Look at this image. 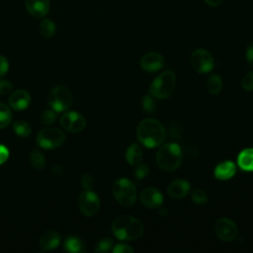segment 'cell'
Segmentation results:
<instances>
[{
  "instance_id": "cell-12",
  "label": "cell",
  "mask_w": 253,
  "mask_h": 253,
  "mask_svg": "<svg viewBox=\"0 0 253 253\" xmlns=\"http://www.w3.org/2000/svg\"><path fill=\"white\" fill-rule=\"evenodd\" d=\"M140 202L143 206L149 209L158 208L163 203V195L162 193L154 187H148L141 191L139 196Z\"/></svg>"
},
{
  "instance_id": "cell-3",
  "label": "cell",
  "mask_w": 253,
  "mask_h": 253,
  "mask_svg": "<svg viewBox=\"0 0 253 253\" xmlns=\"http://www.w3.org/2000/svg\"><path fill=\"white\" fill-rule=\"evenodd\" d=\"M183 155L181 147L174 142L163 144L156 153V163L164 171H174L182 163Z\"/></svg>"
},
{
  "instance_id": "cell-38",
  "label": "cell",
  "mask_w": 253,
  "mask_h": 253,
  "mask_svg": "<svg viewBox=\"0 0 253 253\" xmlns=\"http://www.w3.org/2000/svg\"><path fill=\"white\" fill-rule=\"evenodd\" d=\"M246 59H247V62L253 66V42H251L248 46H247V49H246Z\"/></svg>"
},
{
  "instance_id": "cell-16",
  "label": "cell",
  "mask_w": 253,
  "mask_h": 253,
  "mask_svg": "<svg viewBox=\"0 0 253 253\" xmlns=\"http://www.w3.org/2000/svg\"><path fill=\"white\" fill-rule=\"evenodd\" d=\"M191 185L188 181L176 179L167 186V193L173 199H182L189 193Z\"/></svg>"
},
{
  "instance_id": "cell-34",
  "label": "cell",
  "mask_w": 253,
  "mask_h": 253,
  "mask_svg": "<svg viewBox=\"0 0 253 253\" xmlns=\"http://www.w3.org/2000/svg\"><path fill=\"white\" fill-rule=\"evenodd\" d=\"M113 252L114 253H130V252H133V249L127 244L119 243L115 245V247L113 248Z\"/></svg>"
},
{
  "instance_id": "cell-14",
  "label": "cell",
  "mask_w": 253,
  "mask_h": 253,
  "mask_svg": "<svg viewBox=\"0 0 253 253\" xmlns=\"http://www.w3.org/2000/svg\"><path fill=\"white\" fill-rule=\"evenodd\" d=\"M28 13L35 18H43L49 11V0H25Z\"/></svg>"
},
{
  "instance_id": "cell-40",
  "label": "cell",
  "mask_w": 253,
  "mask_h": 253,
  "mask_svg": "<svg viewBox=\"0 0 253 253\" xmlns=\"http://www.w3.org/2000/svg\"><path fill=\"white\" fill-rule=\"evenodd\" d=\"M53 171H54L56 174H60V173L62 172V169H61L58 165H56V166L54 165V166H53Z\"/></svg>"
},
{
  "instance_id": "cell-26",
  "label": "cell",
  "mask_w": 253,
  "mask_h": 253,
  "mask_svg": "<svg viewBox=\"0 0 253 253\" xmlns=\"http://www.w3.org/2000/svg\"><path fill=\"white\" fill-rule=\"evenodd\" d=\"M12 120V112L10 108L3 104L0 103V129L4 128L7 126Z\"/></svg>"
},
{
  "instance_id": "cell-9",
  "label": "cell",
  "mask_w": 253,
  "mask_h": 253,
  "mask_svg": "<svg viewBox=\"0 0 253 253\" xmlns=\"http://www.w3.org/2000/svg\"><path fill=\"white\" fill-rule=\"evenodd\" d=\"M191 65L199 73H208L212 70L214 60L211 53L204 48L196 49L191 55Z\"/></svg>"
},
{
  "instance_id": "cell-5",
  "label": "cell",
  "mask_w": 253,
  "mask_h": 253,
  "mask_svg": "<svg viewBox=\"0 0 253 253\" xmlns=\"http://www.w3.org/2000/svg\"><path fill=\"white\" fill-rule=\"evenodd\" d=\"M112 193L115 199L125 207H131L136 201L135 185L126 178H121L115 181L112 186Z\"/></svg>"
},
{
  "instance_id": "cell-36",
  "label": "cell",
  "mask_w": 253,
  "mask_h": 253,
  "mask_svg": "<svg viewBox=\"0 0 253 253\" xmlns=\"http://www.w3.org/2000/svg\"><path fill=\"white\" fill-rule=\"evenodd\" d=\"M8 69H9L8 59L5 56L0 55V78L7 73Z\"/></svg>"
},
{
  "instance_id": "cell-6",
  "label": "cell",
  "mask_w": 253,
  "mask_h": 253,
  "mask_svg": "<svg viewBox=\"0 0 253 253\" xmlns=\"http://www.w3.org/2000/svg\"><path fill=\"white\" fill-rule=\"evenodd\" d=\"M73 101L72 94L65 86H56L47 96V103L55 112H63L69 109Z\"/></svg>"
},
{
  "instance_id": "cell-33",
  "label": "cell",
  "mask_w": 253,
  "mask_h": 253,
  "mask_svg": "<svg viewBox=\"0 0 253 253\" xmlns=\"http://www.w3.org/2000/svg\"><path fill=\"white\" fill-rule=\"evenodd\" d=\"M80 183L82 185V187L86 190H91L93 188V185H94V180L93 178L91 177V175L89 174H83L81 177H80Z\"/></svg>"
},
{
  "instance_id": "cell-32",
  "label": "cell",
  "mask_w": 253,
  "mask_h": 253,
  "mask_svg": "<svg viewBox=\"0 0 253 253\" xmlns=\"http://www.w3.org/2000/svg\"><path fill=\"white\" fill-rule=\"evenodd\" d=\"M241 85L243 89L247 91H252L253 90V71L248 72L242 79Z\"/></svg>"
},
{
  "instance_id": "cell-15",
  "label": "cell",
  "mask_w": 253,
  "mask_h": 253,
  "mask_svg": "<svg viewBox=\"0 0 253 253\" xmlns=\"http://www.w3.org/2000/svg\"><path fill=\"white\" fill-rule=\"evenodd\" d=\"M31 103V96L25 90H17L9 97V105L15 111H23Z\"/></svg>"
},
{
  "instance_id": "cell-31",
  "label": "cell",
  "mask_w": 253,
  "mask_h": 253,
  "mask_svg": "<svg viewBox=\"0 0 253 253\" xmlns=\"http://www.w3.org/2000/svg\"><path fill=\"white\" fill-rule=\"evenodd\" d=\"M142 108L145 112L151 113L153 112L155 106H154V101L150 95H145L142 98Z\"/></svg>"
},
{
  "instance_id": "cell-22",
  "label": "cell",
  "mask_w": 253,
  "mask_h": 253,
  "mask_svg": "<svg viewBox=\"0 0 253 253\" xmlns=\"http://www.w3.org/2000/svg\"><path fill=\"white\" fill-rule=\"evenodd\" d=\"M208 92L211 95H216L222 89V79L217 74H212L208 78L207 81Z\"/></svg>"
},
{
  "instance_id": "cell-19",
  "label": "cell",
  "mask_w": 253,
  "mask_h": 253,
  "mask_svg": "<svg viewBox=\"0 0 253 253\" xmlns=\"http://www.w3.org/2000/svg\"><path fill=\"white\" fill-rule=\"evenodd\" d=\"M143 157V151L137 143H131L126 152V159L129 165L135 166L139 164Z\"/></svg>"
},
{
  "instance_id": "cell-2",
  "label": "cell",
  "mask_w": 253,
  "mask_h": 253,
  "mask_svg": "<svg viewBox=\"0 0 253 253\" xmlns=\"http://www.w3.org/2000/svg\"><path fill=\"white\" fill-rule=\"evenodd\" d=\"M112 231L120 240H135L143 233V224L131 215H120L112 223Z\"/></svg>"
},
{
  "instance_id": "cell-35",
  "label": "cell",
  "mask_w": 253,
  "mask_h": 253,
  "mask_svg": "<svg viewBox=\"0 0 253 253\" xmlns=\"http://www.w3.org/2000/svg\"><path fill=\"white\" fill-rule=\"evenodd\" d=\"M13 89L11 82L8 80H1L0 79V95H7Z\"/></svg>"
},
{
  "instance_id": "cell-21",
  "label": "cell",
  "mask_w": 253,
  "mask_h": 253,
  "mask_svg": "<svg viewBox=\"0 0 253 253\" xmlns=\"http://www.w3.org/2000/svg\"><path fill=\"white\" fill-rule=\"evenodd\" d=\"M83 242L77 236H68L63 244V248L67 252L78 253L83 251Z\"/></svg>"
},
{
  "instance_id": "cell-25",
  "label": "cell",
  "mask_w": 253,
  "mask_h": 253,
  "mask_svg": "<svg viewBox=\"0 0 253 253\" xmlns=\"http://www.w3.org/2000/svg\"><path fill=\"white\" fill-rule=\"evenodd\" d=\"M30 162L34 168L42 169L45 164V159L42 151L35 148L30 153Z\"/></svg>"
},
{
  "instance_id": "cell-29",
  "label": "cell",
  "mask_w": 253,
  "mask_h": 253,
  "mask_svg": "<svg viewBox=\"0 0 253 253\" xmlns=\"http://www.w3.org/2000/svg\"><path fill=\"white\" fill-rule=\"evenodd\" d=\"M112 245H113L112 239H110V238H103V239H101L99 241V243L97 244L95 250L97 252H107V251H109L111 249Z\"/></svg>"
},
{
  "instance_id": "cell-23",
  "label": "cell",
  "mask_w": 253,
  "mask_h": 253,
  "mask_svg": "<svg viewBox=\"0 0 253 253\" xmlns=\"http://www.w3.org/2000/svg\"><path fill=\"white\" fill-rule=\"evenodd\" d=\"M55 30H56L55 24L50 19H43L41 22L40 27H39L40 34L42 35V37H43L45 39L51 38L54 35Z\"/></svg>"
},
{
  "instance_id": "cell-13",
  "label": "cell",
  "mask_w": 253,
  "mask_h": 253,
  "mask_svg": "<svg viewBox=\"0 0 253 253\" xmlns=\"http://www.w3.org/2000/svg\"><path fill=\"white\" fill-rule=\"evenodd\" d=\"M164 65V58L158 52H148L140 59V66L144 71L156 72Z\"/></svg>"
},
{
  "instance_id": "cell-27",
  "label": "cell",
  "mask_w": 253,
  "mask_h": 253,
  "mask_svg": "<svg viewBox=\"0 0 253 253\" xmlns=\"http://www.w3.org/2000/svg\"><path fill=\"white\" fill-rule=\"evenodd\" d=\"M56 113L54 110H46L41 115V123L44 126H49L53 124L56 120Z\"/></svg>"
},
{
  "instance_id": "cell-39",
  "label": "cell",
  "mask_w": 253,
  "mask_h": 253,
  "mask_svg": "<svg viewBox=\"0 0 253 253\" xmlns=\"http://www.w3.org/2000/svg\"><path fill=\"white\" fill-rule=\"evenodd\" d=\"M209 6H211V7H216V6H219L223 0H204Z\"/></svg>"
},
{
  "instance_id": "cell-7",
  "label": "cell",
  "mask_w": 253,
  "mask_h": 253,
  "mask_svg": "<svg viewBox=\"0 0 253 253\" xmlns=\"http://www.w3.org/2000/svg\"><path fill=\"white\" fill-rule=\"evenodd\" d=\"M36 139L41 147L44 149H53L64 142L65 135L59 128L44 127L39 131Z\"/></svg>"
},
{
  "instance_id": "cell-30",
  "label": "cell",
  "mask_w": 253,
  "mask_h": 253,
  "mask_svg": "<svg viewBox=\"0 0 253 253\" xmlns=\"http://www.w3.org/2000/svg\"><path fill=\"white\" fill-rule=\"evenodd\" d=\"M149 172V169H148V166L146 164H137V166L135 167L134 169V177L138 180H141L143 179L144 177L147 176Z\"/></svg>"
},
{
  "instance_id": "cell-20",
  "label": "cell",
  "mask_w": 253,
  "mask_h": 253,
  "mask_svg": "<svg viewBox=\"0 0 253 253\" xmlns=\"http://www.w3.org/2000/svg\"><path fill=\"white\" fill-rule=\"evenodd\" d=\"M237 164L244 171H253V148L243 149L237 156Z\"/></svg>"
},
{
  "instance_id": "cell-18",
  "label": "cell",
  "mask_w": 253,
  "mask_h": 253,
  "mask_svg": "<svg viewBox=\"0 0 253 253\" xmlns=\"http://www.w3.org/2000/svg\"><path fill=\"white\" fill-rule=\"evenodd\" d=\"M235 172H236L235 164L230 160H226L218 163L213 170L214 177L221 181L230 179L231 177L234 176Z\"/></svg>"
},
{
  "instance_id": "cell-1",
  "label": "cell",
  "mask_w": 253,
  "mask_h": 253,
  "mask_svg": "<svg viewBox=\"0 0 253 253\" xmlns=\"http://www.w3.org/2000/svg\"><path fill=\"white\" fill-rule=\"evenodd\" d=\"M138 141L148 148L161 145L165 140L166 132L163 125L156 119H143L136 128Z\"/></svg>"
},
{
  "instance_id": "cell-4",
  "label": "cell",
  "mask_w": 253,
  "mask_h": 253,
  "mask_svg": "<svg viewBox=\"0 0 253 253\" xmlns=\"http://www.w3.org/2000/svg\"><path fill=\"white\" fill-rule=\"evenodd\" d=\"M176 86V76L171 70L160 73L152 81L149 87V94L157 99H166L171 96Z\"/></svg>"
},
{
  "instance_id": "cell-8",
  "label": "cell",
  "mask_w": 253,
  "mask_h": 253,
  "mask_svg": "<svg viewBox=\"0 0 253 253\" xmlns=\"http://www.w3.org/2000/svg\"><path fill=\"white\" fill-rule=\"evenodd\" d=\"M79 211L86 216L95 215L100 209V199L96 193L91 190L82 192L77 201Z\"/></svg>"
},
{
  "instance_id": "cell-37",
  "label": "cell",
  "mask_w": 253,
  "mask_h": 253,
  "mask_svg": "<svg viewBox=\"0 0 253 253\" xmlns=\"http://www.w3.org/2000/svg\"><path fill=\"white\" fill-rule=\"evenodd\" d=\"M9 157V150L6 146L0 144V164H3L6 162V160Z\"/></svg>"
},
{
  "instance_id": "cell-28",
  "label": "cell",
  "mask_w": 253,
  "mask_h": 253,
  "mask_svg": "<svg viewBox=\"0 0 253 253\" xmlns=\"http://www.w3.org/2000/svg\"><path fill=\"white\" fill-rule=\"evenodd\" d=\"M192 201L197 205H204L208 202V195L204 190L196 189L192 193Z\"/></svg>"
},
{
  "instance_id": "cell-10",
  "label": "cell",
  "mask_w": 253,
  "mask_h": 253,
  "mask_svg": "<svg viewBox=\"0 0 253 253\" xmlns=\"http://www.w3.org/2000/svg\"><path fill=\"white\" fill-rule=\"evenodd\" d=\"M215 235L223 241H232L237 236V226L235 222L229 218L221 217L214 223Z\"/></svg>"
},
{
  "instance_id": "cell-24",
  "label": "cell",
  "mask_w": 253,
  "mask_h": 253,
  "mask_svg": "<svg viewBox=\"0 0 253 253\" xmlns=\"http://www.w3.org/2000/svg\"><path fill=\"white\" fill-rule=\"evenodd\" d=\"M14 132L20 137H27L31 134L32 127L31 126L24 121H17L13 124Z\"/></svg>"
},
{
  "instance_id": "cell-17",
  "label": "cell",
  "mask_w": 253,
  "mask_h": 253,
  "mask_svg": "<svg viewBox=\"0 0 253 253\" xmlns=\"http://www.w3.org/2000/svg\"><path fill=\"white\" fill-rule=\"evenodd\" d=\"M61 242L60 234L55 230L45 231L40 238V247L43 250H52L56 248Z\"/></svg>"
},
{
  "instance_id": "cell-11",
  "label": "cell",
  "mask_w": 253,
  "mask_h": 253,
  "mask_svg": "<svg viewBox=\"0 0 253 253\" xmlns=\"http://www.w3.org/2000/svg\"><path fill=\"white\" fill-rule=\"evenodd\" d=\"M60 125L61 126L72 133H76L81 131L86 126L85 118L77 113V112H66L60 118Z\"/></svg>"
}]
</instances>
